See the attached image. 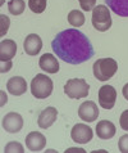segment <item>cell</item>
<instances>
[{
	"label": "cell",
	"mask_w": 128,
	"mask_h": 153,
	"mask_svg": "<svg viewBox=\"0 0 128 153\" xmlns=\"http://www.w3.org/2000/svg\"><path fill=\"white\" fill-rule=\"evenodd\" d=\"M53 50L62 61L79 65L93 57V46L87 36L77 28H67L59 32L51 42Z\"/></svg>",
	"instance_id": "1"
},
{
	"label": "cell",
	"mask_w": 128,
	"mask_h": 153,
	"mask_svg": "<svg viewBox=\"0 0 128 153\" xmlns=\"http://www.w3.org/2000/svg\"><path fill=\"white\" fill-rule=\"evenodd\" d=\"M118 63L113 58H101L93 63V76L99 81H108L117 74Z\"/></svg>",
	"instance_id": "2"
},
{
	"label": "cell",
	"mask_w": 128,
	"mask_h": 153,
	"mask_svg": "<svg viewBox=\"0 0 128 153\" xmlns=\"http://www.w3.org/2000/svg\"><path fill=\"white\" fill-rule=\"evenodd\" d=\"M53 80L44 74L36 75V77H33L31 81V91L33 97L38 98V99L48 98L53 93Z\"/></svg>",
	"instance_id": "3"
},
{
	"label": "cell",
	"mask_w": 128,
	"mask_h": 153,
	"mask_svg": "<svg viewBox=\"0 0 128 153\" xmlns=\"http://www.w3.org/2000/svg\"><path fill=\"white\" fill-rule=\"evenodd\" d=\"M92 26L100 32L108 31L112 27V16L106 5H97L92 9Z\"/></svg>",
	"instance_id": "4"
},
{
	"label": "cell",
	"mask_w": 128,
	"mask_h": 153,
	"mask_svg": "<svg viewBox=\"0 0 128 153\" xmlns=\"http://www.w3.org/2000/svg\"><path fill=\"white\" fill-rule=\"evenodd\" d=\"M90 85L83 79H71L64 85V93L72 99H81L88 95Z\"/></svg>",
	"instance_id": "5"
},
{
	"label": "cell",
	"mask_w": 128,
	"mask_h": 153,
	"mask_svg": "<svg viewBox=\"0 0 128 153\" xmlns=\"http://www.w3.org/2000/svg\"><path fill=\"white\" fill-rule=\"evenodd\" d=\"M99 104L104 109H112L117 100V90L112 85H104L99 89Z\"/></svg>",
	"instance_id": "6"
},
{
	"label": "cell",
	"mask_w": 128,
	"mask_h": 153,
	"mask_svg": "<svg viewBox=\"0 0 128 153\" xmlns=\"http://www.w3.org/2000/svg\"><path fill=\"white\" fill-rule=\"evenodd\" d=\"M71 137L73 139V142L77 144H86L93 137V131L88 125L85 124H77L72 127Z\"/></svg>",
	"instance_id": "7"
},
{
	"label": "cell",
	"mask_w": 128,
	"mask_h": 153,
	"mask_svg": "<svg viewBox=\"0 0 128 153\" xmlns=\"http://www.w3.org/2000/svg\"><path fill=\"white\" fill-rule=\"evenodd\" d=\"M23 127V118L19 113L9 112L3 118V129L10 134L18 133Z\"/></svg>",
	"instance_id": "8"
},
{
	"label": "cell",
	"mask_w": 128,
	"mask_h": 153,
	"mask_svg": "<svg viewBox=\"0 0 128 153\" xmlns=\"http://www.w3.org/2000/svg\"><path fill=\"white\" fill-rule=\"evenodd\" d=\"M78 116L81 120L86 122H93L99 116V108L97 104L92 100H87L82 103L78 108Z\"/></svg>",
	"instance_id": "9"
},
{
	"label": "cell",
	"mask_w": 128,
	"mask_h": 153,
	"mask_svg": "<svg viewBox=\"0 0 128 153\" xmlns=\"http://www.w3.org/2000/svg\"><path fill=\"white\" fill-rule=\"evenodd\" d=\"M26 146L32 152L42 151L46 146V138L38 131H32L26 137Z\"/></svg>",
	"instance_id": "10"
},
{
	"label": "cell",
	"mask_w": 128,
	"mask_h": 153,
	"mask_svg": "<svg viewBox=\"0 0 128 153\" xmlns=\"http://www.w3.org/2000/svg\"><path fill=\"white\" fill-rule=\"evenodd\" d=\"M24 52L29 56H37L42 49V40L36 33H29L23 42Z\"/></svg>",
	"instance_id": "11"
},
{
	"label": "cell",
	"mask_w": 128,
	"mask_h": 153,
	"mask_svg": "<svg viewBox=\"0 0 128 153\" xmlns=\"http://www.w3.org/2000/svg\"><path fill=\"white\" fill-rule=\"evenodd\" d=\"M7 89L12 95L19 97V95L24 94L26 90H27V82H26V80L23 77H21V76H14V77L8 80Z\"/></svg>",
	"instance_id": "12"
},
{
	"label": "cell",
	"mask_w": 128,
	"mask_h": 153,
	"mask_svg": "<svg viewBox=\"0 0 128 153\" xmlns=\"http://www.w3.org/2000/svg\"><path fill=\"white\" fill-rule=\"evenodd\" d=\"M57 117H58L57 108L48 107L40 113L38 120H37V124H38V126H40L41 129H48V127H50L55 121H57Z\"/></svg>",
	"instance_id": "13"
},
{
	"label": "cell",
	"mask_w": 128,
	"mask_h": 153,
	"mask_svg": "<svg viewBox=\"0 0 128 153\" xmlns=\"http://www.w3.org/2000/svg\"><path fill=\"white\" fill-rule=\"evenodd\" d=\"M17 44L10 39H5L0 42V61L8 62L15 56Z\"/></svg>",
	"instance_id": "14"
},
{
	"label": "cell",
	"mask_w": 128,
	"mask_h": 153,
	"mask_svg": "<svg viewBox=\"0 0 128 153\" xmlns=\"http://www.w3.org/2000/svg\"><path fill=\"white\" fill-rule=\"evenodd\" d=\"M38 63H40L41 70L48 72V74H57L59 71V62L57 61V58L50 53H46L44 56H41Z\"/></svg>",
	"instance_id": "15"
},
{
	"label": "cell",
	"mask_w": 128,
	"mask_h": 153,
	"mask_svg": "<svg viewBox=\"0 0 128 153\" xmlns=\"http://www.w3.org/2000/svg\"><path fill=\"white\" fill-rule=\"evenodd\" d=\"M96 134L100 139H112L115 135V126L113 122H110L108 120H102L100 122H97L96 125Z\"/></svg>",
	"instance_id": "16"
},
{
	"label": "cell",
	"mask_w": 128,
	"mask_h": 153,
	"mask_svg": "<svg viewBox=\"0 0 128 153\" xmlns=\"http://www.w3.org/2000/svg\"><path fill=\"white\" fill-rule=\"evenodd\" d=\"M105 3L117 16L128 17V0H105Z\"/></svg>",
	"instance_id": "17"
},
{
	"label": "cell",
	"mask_w": 128,
	"mask_h": 153,
	"mask_svg": "<svg viewBox=\"0 0 128 153\" xmlns=\"http://www.w3.org/2000/svg\"><path fill=\"white\" fill-rule=\"evenodd\" d=\"M68 22H69L73 27L78 28L81 26H83L85 16H83L82 12H79V10H71L69 14H68Z\"/></svg>",
	"instance_id": "18"
},
{
	"label": "cell",
	"mask_w": 128,
	"mask_h": 153,
	"mask_svg": "<svg viewBox=\"0 0 128 153\" xmlns=\"http://www.w3.org/2000/svg\"><path fill=\"white\" fill-rule=\"evenodd\" d=\"M24 8H26L24 0H10V1L8 3V9L14 16L22 14L24 12Z\"/></svg>",
	"instance_id": "19"
},
{
	"label": "cell",
	"mask_w": 128,
	"mask_h": 153,
	"mask_svg": "<svg viewBox=\"0 0 128 153\" xmlns=\"http://www.w3.org/2000/svg\"><path fill=\"white\" fill-rule=\"evenodd\" d=\"M48 5V0H28V8L33 13L40 14L46 9Z\"/></svg>",
	"instance_id": "20"
},
{
	"label": "cell",
	"mask_w": 128,
	"mask_h": 153,
	"mask_svg": "<svg viewBox=\"0 0 128 153\" xmlns=\"http://www.w3.org/2000/svg\"><path fill=\"white\" fill-rule=\"evenodd\" d=\"M4 152H7V153H14V152L23 153L24 148L22 147V144L18 143V142H9L5 146V149H4Z\"/></svg>",
	"instance_id": "21"
},
{
	"label": "cell",
	"mask_w": 128,
	"mask_h": 153,
	"mask_svg": "<svg viewBox=\"0 0 128 153\" xmlns=\"http://www.w3.org/2000/svg\"><path fill=\"white\" fill-rule=\"evenodd\" d=\"M118 147H119V151L122 153H128V134L122 135V137L119 138Z\"/></svg>",
	"instance_id": "22"
},
{
	"label": "cell",
	"mask_w": 128,
	"mask_h": 153,
	"mask_svg": "<svg viewBox=\"0 0 128 153\" xmlns=\"http://www.w3.org/2000/svg\"><path fill=\"white\" fill-rule=\"evenodd\" d=\"M79 1V5L83 10L90 12L95 8V4H96V0H78Z\"/></svg>",
	"instance_id": "23"
},
{
	"label": "cell",
	"mask_w": 128,
	"mask_h": 153,
	"mask_svg": "<svg viewBox=\"0 0 128 153\" xmlns=\"http://www.w3.org/2000/svg\"><path fill=\"white\" fill-rule=\"evenodd\" d=\"M0 21H1V28H0V36H4L8 31V28H9V18H8L7 16L1 14L0 16Z\"/></svg>",
	"instance_id": "24"
},
{
	"label": "cell",
	"mask_w": 128,
	"mask_h": 153,
	"mask_svg": "<svg viewBox=\"0 0 128 153\" xmlns=\"http://www.w3.org/2000/svg\"><path fill=\"white\" fill-rule=\"evenodd\" d=\"M119 125L123 130L128 131V109H126L124 112L121 114V118H119Z\"/></svg>",
	"instance_id": "25"
},
{
	"label": "cell",
	"mask_w": 128,
	"mask_h": 153,
	"mask_svg": "<svg viewBox=\"0 0 128 153\" xmlns=\"http://www.w3.org/2000/svg\"><path fill=\"white\" fill-rule=\"evenodd\" d=\"M3 65H1V68H0V71L1 72H7V71H9L12 68V62L10 61H8L7 62V65H4V62H1Z\"/></svg>",
	"instance_id": "26"
},
{
	"label": "cell",
	"mask_w": 128,
	"mask_h": 153,
	"mask_svg": "<svg viewBox=\"0 0 128 153\" xmlns=\"http://www.w3.org/2000/svg\"><path fill=\"white\" fill-rule=\"evenodd\" d=\"M122 93H123V97H124L126 99L128 100V84H126L124 86H123V89H122Z\"/></svg>",
	"instance_id": "27"
},
{
	"label": "cell",
	"mask_w": 128,
	"mask_h": 153,
	"mask_svg": "<svg viewBox=\"0 0 128 153\" xmlns=\"http://www.w3.org/2000/svg\"><path fill=\"white\" fill-rule=\"evenodd\" d=\"M0 94H1V104L0 105H4V103H7V95L4 94V91H1Z\"/></svg>",
	"instance_id": "28"
}]
</instances>
